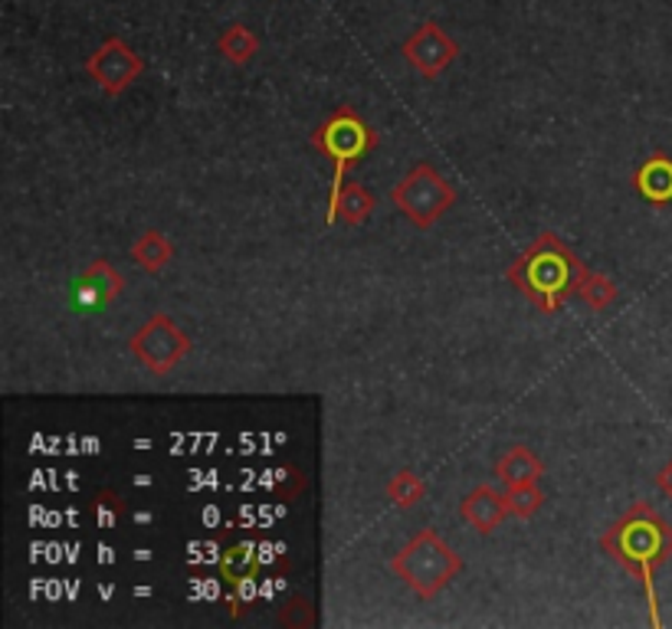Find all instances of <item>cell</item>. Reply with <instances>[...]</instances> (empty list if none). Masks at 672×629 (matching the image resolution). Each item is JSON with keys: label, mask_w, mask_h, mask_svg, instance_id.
I'll use <instances>...</instances> for the list:
<instances>
[{"label": "cell", "mask_w": 672, "mask_h": 629, "mask_svg": "<svg viewBox=\"0 0 672 629\" xmlns=\"http://www.w3.org/2000/svg\"><path fill=\"white\" fill-rule=\"evenodd\" d=\"M604 554H611L624 571H630L647 594L653 624H660V604L653 591V574L672 558V525L647 502H634L604 535Z\"/></svg>", "instance_id": "1"}, {"label": "cell", "mask_w": 672, "mask_h": 629, "mask_svg": "<svg viewBox=\"0 0 672 629\" xmlns=\"http://www.w3.org/2000/svg\"><path fill=\"white\" fill-rule=\"evenodd\" d=\"M584 272L587 266L558 233H541L505 276L541 315H555L581 289Z\"/></svg>", "instance_id": "2"}, {"label": "cell", "mask_w": 672, "mask_h": 629, "mask_svg": "<svg viewBox=\"0 0 672 629\" xmlns=\"http://www.w3.org/2000/svg\"><path fill=\"white\" fill-rule=\"evenodd\" d=\"M312 148H318L332 165H335V178H332V194H328V223H338V198L345 191V175L368 158V151L378 148V132L361 119L358 109L341 105L335 109L315 132H312Z\"/></svg>", "instance_id": "3"}, {"label": "cell", "mask_w": 672, "mask_h": 629, "mask_svg": "<svg viewBox=\"0 0 672 629\" xmlns=\"http://www.w3.org/2000/svg\"><path fill=\"white\" fill-rule=\"evenodd\" d=\"M391 571L421 597V600H434L449 581H456V574L462 571V558L452 551L434 528H424L421 535H414L394 558H391Z\"/></svg>", "instance_id": "4"}, {"label": "cell", "mask_w": 672, "mask_h": 629, "mask_svg": "<svg viewBox=\"0 0 672 629\" xmlns=\"http://www.w3.org/2000/svg\"><path fill=\"white\" fill-rule=\"evenodd\" d=\"M391 201L417 229H430L456 207V188L434 165L421 161L404 175V181H397V188H391Z\"/></svg>", "instance_id": "5"}, {"label": "cell", "mask_w": 672, "mask_h": 629, "mask_svg": "<svg viewBox=\"0 0 672 629\" xmlns=\"http://www.w3.org/2000/svg\"><path fill=\"white\" fill-rule=\"evenodd\" d=\"M128 348H132L135 361H138L145 371H152V374H171V371L191 355L194 341H191V335H188L184 328L175 325L171 315L158 312V315H152V318L132 335Z\"/></svg>", "instance_id": "6"}, {"label": "cell", "mask_w": 672, "mask_h": 629, "mask_svg": "<svg viewBox=\"0 0 672 629\" xmlns=\"http://www.w3.org/2000/svg\"><path fill=\"white\" fill-rule=\"evenodd\" d=\"M86 72L92 76V82H96L109 99H119L132 82H138V76L145 72V59H142L122 36H109V40L86 59Z\"/></svg>", "instance_id": "7"}, {"label": "cell", "mask_w": 672, "mask_h": 629, "mask_svg": "<svg viewBox=\"0 0 672 629\" xmlns=\"http://www.w3.org/2000/svg\"><path fill=\"white\" fill-rule=\"evenodd\" d=\"M401 56L424 76V79H440L459 56V43L449 36L437 20H424L404 43Z\"/></svg>", "instance_id": "8"}, {"label": "cell", "mask_w": 672, "mask_h": 629, "mask_svg": "<svg viewBox=\"0 0 672 629\" xmlns=\"http://www.w3.org/2000/svg\"><path fill=\"white\" fill-rule=\"evenodd\" d=\"M122 292H125L122 272L109 259H96L69 282V308L72 312H99V308L115 305Z\"/></svg>", "instance_id": "9"}, {"label": "cell", "mask_w": 672, "mask_h": 629, "mask_svg": "<svg viewBox=\"0 0 672 629\" xmlns=\"http://www.w3.org/2000/svg\"><path fill=\"white\" fill-rule=\"evenodd\" d=\"M459 518H462V525H469L472 531L492 535V531L508 518L505 492H495L492 485H475V488L459 502Z\"/></svg>", "instance_id": "10"}, {"label": "cell", "mask_w": 672, "mask_h": 629, "mask_svg": "<svg viewBox=\"0 0 672 629\" xmlns=\"http://www.w3.org/2000/svg\"><path fill=\"white\" fill-rule=\"evenodd\" d=\"M634 188L650 207H670L672 204V158L667 151L650 155L634 171Z\"/></svg>", "instance_id": "11"}, {"label": "cell", "mask_w": 672, "mask_h": 629, "mask_svg": "<svg viewBox=\"0 0 672 629\" xmlns=\"http://www.w3.org/2000/svg\"><path fill=\"white\" fill-rule=\"evenodd\" d=\"M495 475H499L505 485L538 482V479L545 475V462H541L528 446H512V449H505V456L495 462Z\"/></svg>", "instance_id": "12"}, {"label": "cell", "mask_w": 672, "mask_h": 629, "mask_svg": "<svg viewBox=\"0 0 672 629\" xmlns=\"http://www.w3.org/2000/svg\"><path fill=\"white\" fill-rule=\"evenodd\" d=\"M128 256H132L135 266H142L145 272H161V269L175 259V246H171V239H168L161 229H145V233L132 243Z\"/></svg>", "instance_id": "13"}, {"label": "cell", "mask_w": 672, "mask_h": 629, "mask_svg": "<svg viewBox=\"0 0 672 629\" xmlns=\"http://www.w3.org/2000/svg\"><path fill=\"white\" fill-rule=\"evenodd\" d=\"M256 568H259V554H256V544H253V541H236V544H229L224 551V558H221V574H224L226 584L236 587V591L253 581Z\"/></svg>", "instance_id": "14"}, {"label": "cell", "mask_w": 672, "mask_h": 629, "mask_svg": "<svg viewBox=\"0 0 672 629\" xmlns=\"http://www.w3.org/2000/svg\"><path fill=\"white\" fill-rule=\"evenodd\" d=\"M217 53L233 66H249L259 53V36L246 23H229L217 36Z\"/></svg>", "instance_id": "15"}, {"label": "cell", "mask_w": 672, "mask_h": 629, "mask_svg": "<svg viewBox=\"0 0 672 629\" xmlns=\"http://www.w3.org/2000/svg\"><path fill=\"white\" fill-rule=\"evenodd\" d=\"M378 207L374 194L365 184H345L341 198H338V220L345 226H361Z\"/></svg>", "instance_id": "16"}, {"label": "cell", "mask_w": 672, "mask_h": 629, "mask_svg": "<svg viewBox=\"0 0 672 629\" xmlns=\"http://www.w3.org/2000/svg\"><path fill=\"white\" fill-rule=\"evenodd\" d=\"M578 295L587 302V308H591V312H607V308L617 302L620 289H617V282H614V279H607L604 272L587 269V272H584V279H581Z\"/></svg>", "instance_id": "17"}, {"label": "cell", "mask_w": 672, "mask_h": 629, "mask_svg": "<svg viewBox=\"0 0 672 629\" xmlns=\"http://www.w3.org/2000/svg\"><path fill=\"white\" fill-rule=\"evenodd\" d=\"M505 505L512 518H531L541 512L545 492L538 488V482H515V485H505Z\"/></svg>", "instance_id": "18"}, {"label": "cell", "mask_w": 672, "mask_h": 629, "mask_svg": "<svg viewBox=\"0 0 672 629\" xmlns=\"http://www.w3.org/2000/svg\"><path fill=\"white\" fill-rule=\"evenodd\" d=\"M388 498H391L397 508H414L417 502L427 498V485H424V479H421L414 469H401V472L388 482Z\"/></svg>", "instance_id": "19"}, {"label": "cell", "mask_w": 672, "mask_h": 629, "mask_svg": "<svg viewBox=\"0 0 672 629\" xmlns=\"http://www.w3.org/2000/svg\"><path fill=\"white\" fill-rule=\"evenodd\" d=\"M96 515H99V521H102L105 528H115V525H122V518H125V505H122V498H119L112 488H102V492L96 495Z\"/></svg>", "instance_id": "20"}, {"label": "cell", "mask_w": 672, "mask_h": 629, "mask_svg": "<svg viewBox=\"0 0 672 629\" xmlns=\"http://www.w3.org/2000/svg\"><path fill=\"white\" fill-rule=\"evenodd\" d=\"M657 485H660V492H663L667 498H672V459H667L663 469L657 472Z\"/></svg>", "instance_id": "21"}]
</instances>
